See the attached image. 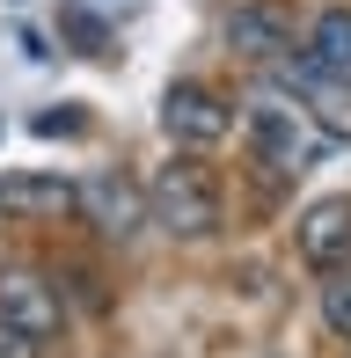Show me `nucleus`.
Listing matches in <instances>:
<instances>
[{
  "mask_svg": "<svg viewBox=\"0 0 351 358\" xmlns=\"http://www.w3.org/2000/svg\"><path fill=\"white\" fill-rule=\"evenodd\" d=\"M147 220L176 241H205V234H220V190L205 183L198 161H169L147 183Z\"/></svg>",
  "mask_w": 351,
  "mask_h": 358,
  "instance_id": "1",
  "label": "nucleus"
},
{
  "mask_svg": "<svg viewBox=\"0 0 351 358\" xmlns=\"http://www.w3.org/2000/svg\"><path fill=\"white\" fill-rule=\"evenodd\" d=\"M249 146H257V161L264 169H278V176H300L315 154H322V132H315V117L300 103H285V95H257L249 103Z\"/></svg>",
  "mask_w": 351,
  "mask_h": 358,
  "instance_id": "2",
  "label": "nucleus"
},
{
  "mask_svg": "<svg viewBox=\"0 0 351 358\" xmlns=\"http://www.w3.org/2000/svg\"><path fill=\"white\" fill-rule=\"evenodd\" d=\"M162 132L176 146H220V139L234 132V110L220 103L205 80H176V88L162 95Z\"/></svg>",
  "mask_w": 351,
  "mask_h": 358,
  "instance_id": "3",
  "label": "nucleus"
},
{
  "mask_svg": "<svg viewBox=\"0 0 351 358\" xmlns=\"http://www.w3.org/2000/svg\"><path fill=\"white\" fill-rule=\"evenodd\" d=\"M81 213H88L95 234L132 241L139 227H147V190H139V183H124V176H95V183H81Z\"/></svg>",
  "mask_w": 351,
  "mask_h": 358,
  "instance_id": "4",
  "label": "nucleus"
},
{
  "mask_svg": "<svg viewBox=\"0 0 351 358\" xmlns=\"http://www.w3.org/2000/svg\"><path fill=\"white\" fill-rule=\"evenodd\" d=\"M300 256L315 271H344L351 264V198H315L300 213Z\"/></svg>",
  "mask_w": 351,
  "mask_h": 358,
  "instance_id": "5",
  "label": "nucleus"
},
{
  "mask_svg": "<svg viewBox=\"0 0 351 358\" xmlns=\"http://www.w3.org/2000/svg\"><path fill=\"white\" fill-rule=\"evenodd\" d=\"M0 322H15L44 344V336H59V292L37 271H0Z\"/></svg>",
  "mask_w": 351,
  "mask_h": 358,
  "instance_id": "6",
  "label": "nucleus"
},
{
  "mask_svg": "<svg viewBox=\"0 0 351 358\" xmlns=\"http://www.w3.org/2000/svg\"><path fill=\"white\" fill-rule=\"evenodd\" d=\"M227 44H234L242 59H257V66H278V59L293 52V22H285L271 0H249V8L227 15Z\"/></svg>",
  "mask_w": 351,
  "mask_h": 358,
  "instance_id": "7",
  "label": "nucleus"
},
{
  "mask_svg": "<svg viewBox=\"0 0 351 358\" xmlns=\"http://www.w3.org/2000/svg\"><path fill=\"white\" fill-rule=\"evenodd\" d=\"M0 213L66 220V213H81V183H66V176H8L0 183Z\"/></svg>",
  "mask_w": 351,
  "mask_h": 358,
  "instance_id": "8",
  "label": "nucleus"
},
{
  "mask_svg": "<svg viewBox=\"0 0 351 358\" xmlns=\"http://www.w3.org/2000/svg\"><path fill=\"white\" fill-rule=\"evenodd\" d=\"M308 59H315L322 73H344V80H351V8H329V15H315Z\"/></svg>",
  "mask_w": 351,
  "mask_h": 358,
  "instance_id": "9",
  "label": "nucleus"
},
{
  "mask_svg": "<svg viewBox=\"0 0 351 358\" xmlns=\"http://www.w3.org/2000/svg\"><path fill=\"white\" fill-rule=\"evenodd\" d=\"M322 322L337 336H351V278H337V285H322Z\"/></svg>",
  "mask_w": 351,
  "mask_h": 358,
  "instance_id": "10",
  "label": "nucleus"
},
{
  "mask_svg": "<svg viewBox=\"0 0 351 358\" xmlns=\"http://www.w3.org/2000/svg\"><path fill=\"white\" fill-rule=\"evenodd\" d=\"M0 358H44V344L29 329H15V322H0Z\"/></svg>",
  "mask_w": 351,
  "mask_h": 358,
  "instance_id": "11",
  "label": "nucleus"
},
{
  "mask_svg": "<svg viewBox=\"0 0 351 358\" xmlns=\"http://www.w3.org/2000/svg\"><path fill=\"white\" fill-rule=\"evenodd\" d=\"M37 132L52 139V132H81V117H73V110H52V117H37Z\"/></svg>",
  "mask_w": 351,
  "mask_h": 358,
  "instance_id": "12",
  "label": "nucleus"
}]
</instances>
